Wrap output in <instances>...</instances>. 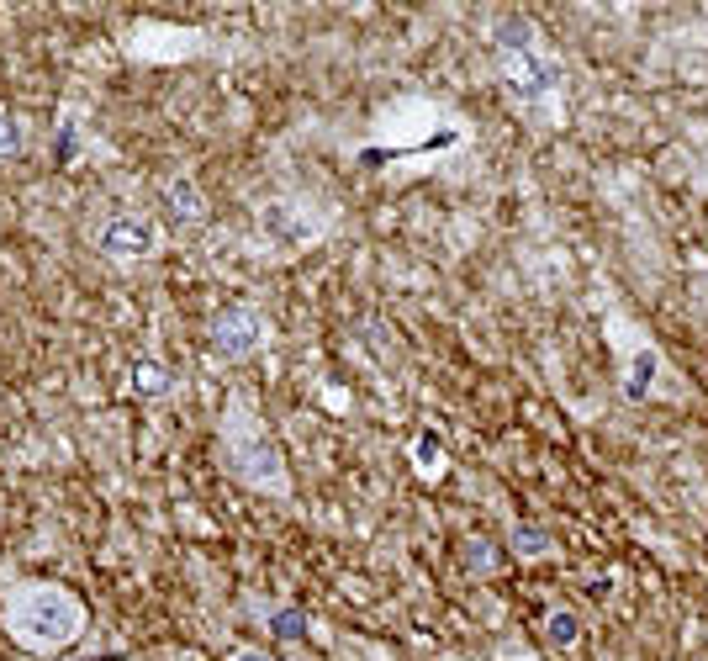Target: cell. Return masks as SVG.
Segmentation results:
<instances>
[{
  "instance_id": "30bf717a",
  "label": "cell",
  "mask_w": 708,
  "mask_h": 661,
  "mask_svg": "<svg viewBox=\"0 0 708 661\" xmlns=\"http://www.w3.org/2000/svg\"><path fill=\"white\" fill-rule=\"evenodd\" d=\"M27 143H22V122H16L6 106H0V159H16Z\"/></svg>"
},
{
  "instance_id": "5b68a950",
  "label": "cell",
  "mask_w": 708,
  "mask_h": 661,
  "mask_svg": "<svg viewBox=\"0 0 708 661\" xmlns=\"http://www.w3.org/2000/svg\"><path fill=\"white\" fill-rule=\"evenodd\" d=\"M212 344H217L222 360H249L259 344H265V318H259L249 302H238L212 323Z\"/></svg>"
},
{
  "instance_id": "9a60e30c",
  "label": "cell",
  "mask_w": 708,
  "mask_h": 661,
  "mask_svg": "<svg viewBox=\"0 0 708 661\" xmlns=\"http://www.w3.org/2000/svg\"><path fill=\"white\" fill-rule=\"evenodd\" d=\"M233 661H281V656H270V651H259V646H244V651H233Z\"/></svg>"
},
{
  "instance_id": "7a4b0ae2",
  "label": "cell",
  "mask_w": 708,
  "mask_h": 661,
  "mask_svg": "<svg viewBox=\"0 0 708 661\" xmlns=\"http://www.w3.org/2000/svg\"><path fill=\"white\" fill-rule=\"evenodd\" d=\"M222 461L228 471L238 476L244 487H259V492H275V498H286L291 482H286V455L275 445V434L265 429V418H259L249 402H228V413H222Z\"/></svg>"
},
{
  "instance_id": "8fae6325",
  "label": "cell",
  "mask_w": 708,
  "mask_h": 661,
  "mask_svg": "<svg viewBox=\"0 0 708 661\" xmlns=\"http://www.w3.org/2000/svg\"><path fill=\"white\" fill-rule=\"evenodd\" d=\"M164 201H170L175 212H185V217H201V196H196L191 186H185V180H175V186L164 191Z\"/></svg>"
},
{
  "instance_id": "52a82bcc",
  "label": "cell",
  "mask_w": 708,
  "mask_h": 661,
  "mask_svg": "<svg viewBox=\"0 0 708 661\" xmlns=\"http://www.w3.org/2000/svg\"><path fill=\"white\" fill-rule=\"evenodd\" d=\"M650 381H656V350L650 344H635L629 350V376H624V397H650Z\"/></svg>"
},
{
  "instance_id": "7c38bea8",
  "label": "cell",
  "mask_w": 708,
  "mask_h": 661,
  "mask_svg": "<svg viewBox=\"0 0 708 661\" xmlns=\"http://www.w3.org/2000/svg\"><path fill=\"white\" fill-rule=\"evenodd\" d=\"M413 461H418L423 471H434V466H439V439H434V434H423L418 445H413Z\"/></svg>"
},
{
  "instance_id": "5bb4252c",
  "label": "cell",
  "mask_w": 708,
  "mask_h": 661,
  "mask_svg": "<svg viewBox=\"0 0 708 661\" xmlns=\"http://www.w3.org/2000/svg\"><path fill=\"white\" fill-rule=\"evenodd\" d=\"M275 630H281V635H302L307 619H302V614H281V619H275Z\"/></svg>"
},
{
  "instance_id": "277c9868",
  "label": "cell",
  "mask_w": 708,
  "mask_h": 661,
  "mask_svg": "<svg viewBox=\"0 0 708 661\" xmlns=\"http://www.w3.org/2000/svg\"><path fill=\"white\" fill-rule=\"evenodd\" d=\"M96 244H101L106 260L133 265V260H148V254L159 249V228H154V217H143V212H117L101 223Z\"/></svg>"
},
{
  "instance_id": "4fadbf2b",
  "label": "cell",
  "mask_w": 708,
  "mask_h": 661,
  "mask_svg": "<svg viewBox=\"0 0 708 661\" xmlns=\"http://www.w3.org/2000/svg\"><path fill=\"white\" fill-rule=\"evenodd\" d=\"M550 640H555V646H571V640H576V619L571 614H555L550 619Z\"/></svg>"
},
{
  "instance_id": "ba28073f",
  "label": "cell",
  "mask_w": 708,
  "mask_h": 661,
  "mask_svg": "<svg viewBox=\"0 0 708 661\" xmlns=\"http://www.w3.org/2000/svg\"><path fill=\"white\" fill-rule=\"evenodd\" d=\"M555 550V535H545L539 524H518L513 529V556H550Z\"/></svg>"
},
{
  "instance_id": "3957f363",
  "label": "cell",
  "mask_w": 708,
  "mask_h": 661,
  "mask_svg": "<svg viewBox=\"0 0 708 661\" xmlns=\"http://www.w3.org/2000/svg\"><path fill=\"white\" fill-rule=\"evenodd\" d=\"M497 38V69H502V85L513 90L524 106H539L555 96V85H561V64L550 59L545 48L534 43V27L524 16H502L492 27Z\"/></svg>"
},
{
  "instance_id": "6da1fadb",
  "label": "cell",
  "mask_w": 708,
  "mask_h": 661,
  "mask_svg": "<svg viewBox=\"0 0 708 661\" xmlns=\"http://www.w3.org/2000/svg\"><path fill=\"white\" fill-rule=\"evenodd\" d=\"M6 630L27 651H64L85 630V603L59 582H16L6 593Z\"/></svg>"
},
{
  "instance_id": "8992f818",
  "label": "cell",
  "mask_w": 708,
  "mask_h": 661,
  "mask_svg": "<svg viewBox=\"0 0 708 661\" xmlns=\"http://www.w3.org/2000/svg\"><path fill=\"white\" fill-rule=\"evenodd\" d=\"M259 233H265V244H275V249H302L323 233V223H312V212L296 207V201H265V207H259Z\"/></svg>"
},
{
  "instance_id": "9c48e42d",
  "label": "cell",
  "mask_w": 708,
  "mask_h": 661,
  "mask_svg": "<svg viewBox=\"0 0 708 661\" xmlns=\"http://www.w3.org/2000/svg\"><path fill=\"white\" fill-rule=\"evenodd\" d=\"M133 392H138V397H159V392H170V376H164V365L138 360V365H133Z\"/></svg>"
}]
</instances>
